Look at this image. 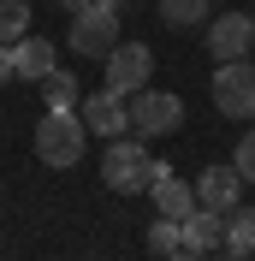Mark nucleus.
Masks as SVG:
<instances>
[{
	"label": "nucleus",
	"mask_w": 255,
	"mask_h": 261,
	"mask_svg": "<svg viewBox=\"0 0 255 261\" xmlns=\"http://www.w3.org/2000/svg\"><path fill=\"white\" fill-rule=\"evenodd\" d=\"M220 261H249V249H220Z\"/></svg>",
	"instance_id": "nucleus-21"
},
{
	"label": "nucleus",
	"mask_w": 255,
	"mask_h": 261,
	"mask_svg": "<svg viewBox=\"0 0 255 261\" xmlns=\"http://www.w3.org/2000/svg\"><path fill=\"white\" fill-rule=\"evenodd\" d=\"M30 36V0H0V42Z\"/></svg>",
	"instance_id": "nucleus-17"
},
{
	"label": "nucleus",
	"mask_w": 255,
	"mask_h": 261,
	"mask_svg": "<svg viewBox=\"0 0 255 261\" xmlns=\"http://www.w3.org/2000/svg\"><path fill=\"white\" fill-rule=\"evenodd\" d=\"M214 107L225 119H255V60H225L214 71Z\"/></svg>",
	"instance_id": "nucleus-5"
},
{
	"label": "nucleus",
	"mask_w": 255,
	"mask_h": 261,
	"mask_svg": "<svg viewBox=\"0 0 255 261\" xmlns=\"http://www.w3.org/2000/svg\"><path fill=\"white\" fill-rule=\"evenodd\" d=\"M12 60H18V77H24V83H42L54 65H60V60H54V42H48V36H36V30L12 42Z\"/></svg>",
	"instance_id": "nucleus-10"
},
{
	"label": "nucleus",
	"mask_w": 255,
	"mask_h": 261,
	"mask_svg": "<svg viewBox=\"0 0 255 261\" xmlns=\"http://www.w3.org/2000/svg\"><path fill=\"white\" fill-rule=\"evenodd\" d=\"M225 244V214L214 208H196L190 220H184V249H196V255H208V249Z\"/></svg>",
	"instance_id": "nucleus-12"
},
{
	"label": "nucleus",
	"mask_w": 255,
	"mask_h": 261,
	"mask_svg": "<svg viewBox=\"0 0 255 261\" xmlns=\"http://www.w3.org/2000/svg\"><path fill=\"white\" fill-rule=\"evenodd\" d=\"M214 12V0H160V18L172 24V30H190V24H208Z\"/></svg>",
	"instance_id": "nucleus-14"
},
{
	"label": "nucleus",
	"mask_w": 255,
	"mask_h": 261,
	"mask_svg": "<svg viewBox=\"0 0 255 261\" xmlns=\"http://www.w3.org/2000/svg\"><path fill=\"white\" fill-rule=\"evenodd\" d=\"M101 71H107V83H101V89H113V95H137V89H148L155 54H148L143 42H119V48L101 60Z\"/></svg>",
	"instance_id": "nucleus-6"
},
{
	"label": "nucleus",
	"mask_w": 255,
	"mask_h": 261,
	"mask_svg": "<svg viewBox=\"0 0 255 261\" xmlns=\"http://www.w3.org/2000/svg\"><path fill=\"white\" fill-rule=\"evenodd\" d=\"M95 6H113V12H125V0H95Z\"/></svg>",
	"instance_id": "nucleus-23"
},
{
	"label": "nucleus",
	"mask_w": 255,
	"mask_h": 261,
	"mask_svg": "<svg viewBox=\"0 0 255 261\" xmlns=\"http://www.w3.org/2000/svg\"><path fill=\"white\" fill-rule=\"evenodd\" d=\"M243 172V184H255V130H243V143H238V161H232Z\"/></svg>",
	"instance_id": "nucleus-18"
},
{
	"label": "nucleus",
	"mask_w": 255,
	"mask_h": 261,
	"mask_svg": "<svg viewBox=\"0 0 255 261\" xmlns=\"http://www.w3.org/2000/svg\"><path fill=\"white\" fill-rule=\"evenodd\" d=\"M166 261H202V255H196V249H178V255H166Z\"/></svg>",
	"instance_id": "nucleus-22"
},
{
	"label": "nucleus",
	"mask_w": 255,
	"mask_h": 261,
	"mask_svg": "<svg viewBox=\"0 0 255 261\" xmlns=\"http://www.w3.org/2000/svg\"><path fill=\"white\" fill-rule=\"evenodd\" d=\"M83 148H89V125H83L78 107H71V113H42V125H36V154H42L54 172L78 166Z\"/></svg>",
	"instance_id": "nucleus-2"
},
{
	"label": "nucleus",
	"mask_w": 255,
	"mask_h": 261,
	"mask_svg": "<svg viewBox=\"0 0 255 261\" xmlns=\"http://www.w3.org/2000/svg\"><path fill=\"white\" fill-rule=\"evenodd\" d=\"M18 83V60H12V42H0V89Z\"/></svg>",
	"instance_id": "nucleus-19"
},
{
	"label": "nucleus",
	"mask_w": 255,
	"mask_h": 261,
	"mask_svg": "<svg viewBox=\"0 0 255 261\" xmlns=\"http://www.w3.org/2000/svg\"><path fill=\"white\" fill-rule=\"evenodd\" d=\"M83 107V125H89V137H101V143H113V137H125L131 130V101L113 95V89H101V95L78 101Z\"/></svg>",
	"instance_id": "nucleus-8"
},
{
	"label": "nucleus",
	"mask_w": 255,
	"mask_h": 261,
	"mask_svg": "<svg viewBox=\"0 0 255 261\" xmlns=\"http://www.w3.org/2000/svg\"><path fill=\"white\" fill-rule=\"evenodd\" d=\"M101 178H107V190H119V196H148L160 178H172V161L143 154V137L125 130V137H113L107 154H101Z\"/></svg>",
	"instance_id": "nucleus-1"
},
{
	"label": "nucleus",
	"mask_w": 255,
	"mask_h": 261,
	"mask_svg": "<svg viewBox=\"0 0 255 261\" xmlns=\"http://www.w3.org/2000/svg\"><path fill=\"white\" fill-rule=\"evenodd\" d=\"M42 95H48V113H71L78 107V77L65 65H54L48 77H42Z\"/></svg>",
	"instance_id": "nucleus-13"
},
{
	"label": "nucleus",
	"mask_w": 255,
	"mask_h": 261,
	"mask_svg": "<svg viewBox=\"0 0 255 261\" xmlns=\"http://www.w3.org/2000/svg\"><path fill=\"white\" fill-rule=\"evenodd\" d=\"M255 48V12H220V18H208V54L214 60H249Z\"/></svg>",
	"instance_id": "nucleus-7"
},
{
	"label": "nucleus",
	"mask_w": 255,
	"mask_h": 261,
	"mask_svg": "<svg viewBox=\"0 0 255 261\" xmlns=\"http://www.w3.org/2000/svg\"><path fill=\"white\" fill-rule=\"evenodd\" d=\"M148 202H155V214H166V220H190V214L202 208V196L178 178V172H172V178H160L155 190H148Z\"/></svg>",
	"instance_id": "nucleus-11"
},
{
	"label": "nucleus",
	"mask_w": 255,
	"mask_h": 261,
	"mask_svg": "<svg viewBox=\"0 0 255 261\" xmlns=\"http://www.w3.org/2000/svg\"><path fill=\"white\" fill-rule=\"evenodd\" d=\"M148 249H155L160 261L178 255V249H184V220H166V214H155V226H148Z\"/></svg>",
	"instance_id": "nucleus-15"
},
{
	"label": "nucleus",
	"mask_w": 255,
	"mask_h": 261,
	"mask_svg": "<svg viewBox=\"0 0 255 261\" xmlns=\"http://www.w3.org/2000/svg\"><path fill=\"white\" fill-rule=\"evenodd\" d=\"M220 249H255V208L238 202V208L225 214V244Z\"/></svg>",
	"instance_id": "nucleus-16"
},
{
	"label": "nucleus",
	"mask_w": 255,
	"mask_h": 261,
	"mask_svg": "<svg viewBox=\"0 0 255 261\" xmlns=\"http://www.w3.org/2000/svg\"><path fill=\"white\" fill-rule=\"evenodd\" d=\"M196 196H202V208H214V214H232L243 202V172L232 161L225 166H202V178H196Z\"/></svg>",
	"instance_id": "nucleus-9"
},
{
	"label": "nucleus",
	"mask_w": 255,
	"mask_h": 261,
	"mask_svg": "<svg viewBox=\"0 0 255 261\" xmlns=\"http://www.w3.org/2000/svg\"><path fill=\"white\" fill-rule=\"evenodd\" d=\"M60 6H65V12H71V18H78L83 6H95V0H60Z\"/></svg>",
	"instance_id": "nucleus-20"
},
{
	"label": "nucleus",
	"mask_w": 255,
	"mask_h": 261,
	"mask_svg": "<svg viewBox=\"0 0 255 261\" xmlns=\"http://www.w3.org/2000/svg\"><path fill=\"white\" fill-rule=\"evenodd\" d=\"M71 54L78 60H107L113 48H119V12L113 6H83L78 18H71Z\"/></svg>",
	"instance_id": "nucleus-4"
},
{
	"label": "nucleus",
	"mask_w": 255,
	"mask_h": 261,
	"mask_svg": "<svg viewBox=\"0 0 255 261\" xmlns=\"http://www.w3.org/2000/svg\"><path fill=\"white\" fill-rule=\"evenodd\" d=\"M131 101V130L137 137H172L178 125H184V101L172 95V89H137V95H125Z\"/></svg>",
	"instance_id": "nucleus-3"
}]
</instances>
